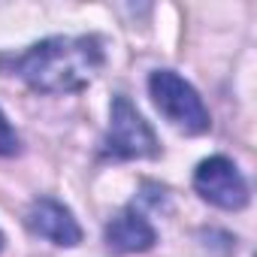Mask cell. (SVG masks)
Masks as SVG:
<instances>
[{
  "mask_svg": "<svg viewBox=\"0 0 257 257\" xmlns=\"http://www.w3.org/2000/svg\"><path fill=\"white\" fill-rule=\"evenodd\" d=\"M103 67L97 37H52L22 55L0 58V70L25 79L40 94H70L91 85Z\"/></svg>",
  "mask_w": 257,
  "mask_h": 257,
  "instance_id": "cell-1",
  "label": "cell"
},
{
  "mask_svg": "<svg viewBox=\"0 0 257 257\" xmlns=\"http://www.w3.org/2000/svg\"><path fill=\"white\" fill-rule=\"evenodd\" d=\"M28 227L37 236H43V239H49L55 245H67L70 248V245L82 242V227L76 224L73 212L64 203L52 200V197L34 200V206L28 209Z\"/></svg>",
  "mask_w": 257,
  "mask_h": 257,
  "instance_id": "cell-5",
  "label": "cell"
},
{
  "mask_svg": "<svg viewBox=\"0 0 257 257\" xmlns=\"http://www.w3.org/2000/svg\"><path fill=\"white\" fill-rule=\"evenodd\" d=\"M19 134L13 131V124L7 121V115L0 112V158H13L19 155Z\"/></svg>",
  "mask_w": 257,
  "mask_h": 257,
  "instance_id": "cell-7",
  "label": "cell"
},
{
  "mask_svg": "<svg viewBox=\"0 0 257 257\" xmlns=\"http://www.w3.org/2000/svg\"><path fill=\"white\" fill-rule=\"evenodd\" d=\"M103 152L109 158H158L161 146L158 137L152 131V124L137 112V106L127 97H115L112 100V115H109V134L103 140Z\"/></svg>",
  "mask_w": 257,
  "mask_h": 257,
  "instance_id": "cell-3",
  "label": "cell"
},
{
  "mask_svg": "<svg viewBox=\"0 0 257 257\" xmlns=\"http://www.w3.org/2000/svg\"><path fill=\"white\" fill-rule=\"evenodd\" d=\"M0 248H4V233H0Z\"/></svg>",
  "mask_w": 257,
  "mask_h": 257,
  "instance_id": "cell-8",
  "label": "cell"
},
{
  "mask_svg": "<svg viewBox=\"0 0 257 257\" xmlns=\"http://www.w3.org/2000/svg\"><path fill=\"white\" fill-rule=\"evenodd\" d=\"M194 188L203 200H209L218 209H242L248 203V185L233 161L215 155L206 158L194 173Z\"/></svg>",
  "mask_w": 257,
  "mask_h": 257,
  "instance_id": "cell-4",
  "label": "cell"
},
{
  "mask_svg": "<svg viewBox=\"0 0 257 257\" xmlns=\"http://www.w3.org/2000/svg\"><path fill=\"white\" fill-rule=\"evenodd\" d=\"M149 91L155 106L161 109V115L179 127L185 134H206L209 131V109L203 106L200 94L194 91V85H188L179 73L173 70H155L149 79Z\"/></svg>",
  "mask_w": 257,
  "mask_h": 257,
  "instance_id": "cell-2",
  "label": "cell"
},
{
  "mask_svg": "<svg viewBox=\"0 0 257 257\" xmlns=\"http://www.w3.org/2000/svg\"><path fill=\"white\" fill-rule=\"evenodd\" d=\"M103 239L115 254H140L158 242V233L137 209H124L106 224Z\"/></svg>",
  "mask_w": 257,
  "mask_h": 257,
  "instance_id": "cell-6",
  "label": "cell"
}]
</instances>
